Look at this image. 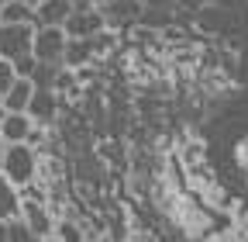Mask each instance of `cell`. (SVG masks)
<instances>
[{
  "mask_svg": "<svg viewBox=\"0 0 248 242\" xmlns=\"http://www.w3.org/2000/svg\"><path fill=\"white\" fill-rule=\"evenodd\" d=\"M0 173H4L14 187H31L42 173V153L31 149L28 142H11V145H4Z\"/></svg>",
  "mask_w": 248,
  "mask_h": 242,
  "instance_id": "6da1fadb",
  "label": "cell"
},
{
  "mask_svg": "<svg viewBox=\"0 0 248 242\" xmlns=\"http://www.w3.org/2000/svg\"><path fill=\"white\" fill-rule=\"evenodd\" d=\"M69 45V35L66 28L59 24H45V28H35V38H31V55L38 63H59L62 66V52Z\"/></svg>",
  "mask_w": 248,
  "mask_h": 242,
  "instance_id": "7a4b0ae2",
  "label": "cell"
},
{
  "mask_svg": "<svg viewBox=\"0 0 248 242\" xmlns=\"http://www.w3.org/2000/svg\"><path fill=\"white\" fill-rule=\"evenodd\" d=\"M31 38H35V24H7L0 21V59L17 63L31 55Z\"/></svg>",
  "mask_w": 248,
  "mask_h": 242,
  "instance_id": "3957f363",
  "label": "cell"
},
{
  "mask_svg": "<svg viewBox=\"0 0 248 242\" xmlns=\"http://www.w3.org/2000/svg\"><path fill=\"white\" fill-rule=\"evenodd\" d=\"M62 28H66L69 38H90V35L104 32L107 21H104V11H100V7H93V4H76Z\"/></svg>",
  "mask_w": 248,
  "mask_h": 242,
  "instance_id": "277c9868",
  "label": "cell"
},
{
  "mask_svg": "<svg viewBox=\"0 0 248 242\" xmlns=\"http://www.w3.org/2000/svg\"><path fill=\"white\" fill-rule=\"evenodd\" d=\"M35 125L48 128L55 125V118H59V90H48V86H35L31 90V101H28V111H24Z\"/></svg>",
  "mask_w": 248,
  "mask_h": 242,
  "instance_id": "5b68a950",
  "label": "cell"
},
{
  "mask_svg": "<svg viewBox=\"0 0 248 242\" xmlns=\"http://www.w3.org/2000/svg\"><path fill=\"white\" fill-rule=\"evenodd\" d=\"M31 128H35V121H31L24 111H7L4 118H0V138H4L7 145L11 142H28Z\"/></svg>",
  "mask_w": 248,
  "mask_h": 242,
  "instance_id": "8992f818",
  "label": "cell"
},
{
  "mask_svg": "<svg viewBox=\"0 0 248 242\" xmlns=\"http://www.w3.org/2000/svg\"><path fill=\"white\" fill-rule=\"evenodd\" d=\"M73 0H42L35 7V28H45V24H66V17L73 14Z\"/></svg>",
  "mask_w": 248,
  "mask_h": 242,
  "instance_id": "52a82bcc",
  "label": "cell"
},
{
  "mask_svg": "<svg viewBox=\"0 0 248 242\" xmlns=\"http://www.w3.org/2000/svg\"><path fill=\"white\" fill-rule=\"evenodd\" d=\"M31 90H35V83H31L28 76H17V80L4 90V97H0V107H4V111H28Z\"/></svg>",
  "mask_w": 248,
  "mask_h": 242,
  "instance_id": "ba28073f",
  "label": "cell"
},
{
  "mask_svg": "<svg viewBox=\"0 0 248 242\" xmlns=\"http://www.w3.org/2000/svg\"><path fill=\"white\" fill-rule=\"evenodd\" d=\"M100 11H104L107 28H110V24H121L124 17H128V21H138V17H141V0H110V4L100 7Z\"/></svg>",
  "mask_w": 248,
  "mask_h": 242,
  "instance_id": "9c48e42d",
  "label": "cell"
},
{
  "mask_svg": "<svg viewBox=\"0 0 248 242\" xmlns=\"http://www.w3.org/2000/svg\"><path fill=\"white\" fill-rule=\"evenodd\" d=\"M21 215V187H14L11 180L0 173V218L11 222Z\"/></svg>",
  "mask_w": 248,
  "mask_h": 242,
  "instance_id": "30bf717a",
  "label": "cell"
},
{
  "mask_svg": "<svg viewBox=\"0 0 248 242\" xmlns=\"http://www.w3.org/2000/svg\"><path fill=\"white\" fill-rule=\"evenodd\" d=\"M0 21L7 24H35V7L24 0H4L0 4Z\"/></svg>",
  "mask_w": 248,
  "mask_h": 242,
  "instance_id": "8fae6325",
  "label": "cell"
},
{
  "mask_svg": "<svg viewBox=\"0 0 248 242\" xmlns=\"http://www.w3.org/2000/svg\"><path fill=\"white\" fill-rule=\"evenodd\" d=\"M52 235H55L59 242H86V239H90V235H86V228H83V222H76L73 215H66V218H55Z\"/></svg>",
  "mask_w": 248,
  "mask_h": 242,
  "instance_id": "7c38bea8",
  "label": "cell"
},
{
  "mask_svg": "<svg viewBox=\"0 0 248 242\" xmlns=\"http://www.w3.org/2000/svg\"><path fill=\"white\" fill-rule=\"evenodd\" d=\"M7 242H42V239L31 232L21 218H11V222H7Z\"/></svg>",
  "mask_w": 248,
  "mask_h": 242,
  "instance_id": "4fadbf2b",
  "label": "cell"
},
{
  "mask_svg": "<svg viewBox=\"0 0 248 242\" xmlns=\"http://www.w3.org/2000/svg\"><path fill=\"white\" fill-rule=\"evenodd\" d=\"M17 80V73H14V63H7V59H0V97H4V90L11 86Z\"/></svg>",
  "mask_w": 248,
  "mask_h": 242,
  "instance_id": "5bb4252c",
  "label": "cell"
},
{
  "mask_svg": "<svg viewBox=\"0 0 248 242\" xmlns=\"http://www.w3.org/2000/svg\"><path fill=\"white\" fill-rule=\"evenodd\" d=\"M0 242H7V222L0 218Z\"/></svg>",
  "mask_w": 248,
  "mask_h": 242,
  "instance_id": "9a60e30c",
  "label": "cell"
},
{
  "mask_svg": "<svg viewBox=\"0 0 248 242\" xmlns=\"http://www.w3.org/2000/svg\"><path fill=\"white\" fill-rule=\"evenodd\" d=\"M24 4H31V7H38V4H42V0H24Z\"/></svg>",
  "mask_w": 248,
  "mask_h": 242,
  "instance_id": "2e32d148",
  "label": "cell"
},
{
  "mask_svg": "<svg viewBox=\"0 0 248 242\" xmlns=\"http://www.w3.org/2000/svg\"><path fill=\"white\" fill-rule=\"evenodd\" d=\"M4 145H7V142H4V138H0V159H4Z\"/></svg>",
  "mask_w": 248,
  "mask_h": 242,
  "instance_id": "e0dca14e",
  "label": "cell"
},
{
  "mask_svg": "<svg viewBox=\"0 0 248 242\" xmlns=\"http://www.w3.org/2000/svg\"><path fill=\"white\" fill-rule=\"evenodd\" d=\"M42 242H59V239H55V235H48V239H42Z\"/></svg>",
  "mask_w": 248,
  "mask_h": 242,
  "instance_id": "ac0fdd59",
  "label": "cell"
},
{
  "mask_svg": "<svg viewBox=\"0 0 248 242\" xmlns=\"http://www.w3.org/2000/svg\"><path fill=\"white\" fill-rule=\"evenodd\" d=\"M73 4H90V0H73Z\"/></svg>",
  "mask_w": 248,
  "mask_h": 242,
  "instance_id": "d6986e66",
  "label": "cell"
},
{
  "mask_svg": "<svg viewBox=\"0 0 248 242\" xmlns=\"http://www.w3.org/2000/svg\"><path fill=\"white\" fill-rule=\"evenodd\" d=\"M86 242H97V239H86Z\"/></svg>",
  "mask_w": 248,
  "mask_h": 242,
  "instance_id": "ffe728a7",
  "label": "cell"
}]
</instances>
